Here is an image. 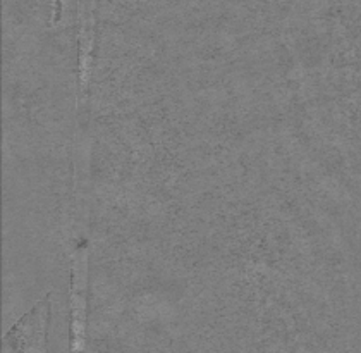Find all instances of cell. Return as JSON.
I'll return each instance as SVG.
<instances>
[{"label":"cell","instance_id":"7a4b0ae2","mask_svg":"<svg viewBox=\"0 0 361 353\" xmlns=\"http://www.w3.org/2000/svg\"><path fill=\"white\" fill-rule=\"evenodd\" d=\"M52 300L45 295L4 336L9 353H49Z\"/></svg>","mask_w":361,"mask_h":353},{"label":"cell","instance_id":"6da1fadb","mask_svg":"<svg viewBox=\"0 0 361 353\" xmlns=\"http://www.w3.org/2000/svg\"><path fill=\"white\" fill-rule=\"evenodd\" d=\"M90 309L88 246L74 250L69 277V353H86Z\"/></svg>","mask_w":361,"mask_h":353},{"label":"cell","instance_id":"277c9868","mask_svg":"<svg viewBox=\"0 0 361 353\" xmlns=\"http://www.w3.org/2000/svg\"><path fill=\"white\" fill-rule=\"evenodd\" d=\"M62 2H64V0H54V18H52V23L54 25H57L59 21H61V18H62Z\"/></svg>","mask_w":361,"mask_h":353},{"label":"cell","instance_id":"3957f363","mask_svg":"<svg viewBox=\"0 0 361 353\" xmlns=\"http://www.w3.org/2000/svg\"><path fill=\"white\" fill-rule=\"evenodd\" d=\"M97 19L92 13H83L78 19V111L88 104L90 92H92V78L97 61Z\"/></svg>","mask_w":361,"mask_h":353}]
</instances>
